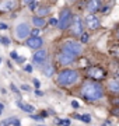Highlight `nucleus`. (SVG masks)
I'll list each match as a JSON object with an SVG mask.
<instances>
[{"label": "nucleus", "instance_id": "f257e3e1", "mask_svg": "<svg viewBox=\"0 0 119 126\" xmlns=\"http://www.w3.org/2000/svg\"><path fill=\"white\" fill-rule=\"evenodd\" d=\"M81 97L86 101H97L104 97V88L97 80L84 81L81 86Z\"/></svg>", "mask_w": 119, "mask_h": 126}, {"label": "nucleus", "instance_id": "f03ea898", "mask_svg": "<svg viewBox=\"0 0 119 126\" xmlns=\"http://www.w3.org/2000/svg\"><path fill=\"white\" fill-rule=\"evenodd\" d=\"M80 79V74H78L77 70H73V69H63L62 72H59L58 74V84L60 87H70L76 84Z\"/></svg>", "mask_w": 119, "mask_h": 126}, {"label": "nucleus", "instance_id": "7ed1b4c3", "mask_svg": "<svg viewBox=\"0 0 119 126\" xmlns=\"http://www.w3.org/2000/svg\"><path fill=\"white\" fill-rule=\"evenodd\" d=\"M62 52L67 53L73 59H77L78 56L83 53V46H81L80 42H77V41H74V39L66 41L63 44V46H62Z\"/></svg>", "mask_w": 119, "mask_h": 126}, {"label": "nucleus", "instance_id": "20e7f679", "mask_svg": "<svg viewBox=\"0 0 119 126\" xmlns=\"http://www.w3.org/2000/svg\"><path fill=\"white\" fill-rule=\"evenodd\" d=\"M72 20H73V14H72L70 9H63L60 11L59 18H58V27H59V30H62V31L67 30L70 27V24H72Z\"/></svg>", "mask_w": 119, "mask_h": 126}, {"label": "nucleus", "instance_id": "39448f33", "mask_svg": "<svg viewBox=\"0 0 119 126\" xmlns=\"http://www.w3.org/2000/svg\"><path fill=\"white\" fill-rule=\"evenodd\" d=\"M84 32V24H83V20L78 16H74L73 20H72V24H70V34L74 36L81 35Z\"/></svg>", "mask_w": 119, "mask_h": 126}, {"label": "nucleus", "instance_id": "423d86ee", "mask_svg": "<svg viewBox=\"0 0 119 126\" xmlns=\"http://www.w3.org/2000/svg\"><path fill=\"white\" fill-rule=\"evenodd\" d=\"M14 34H15V38L17 39H27L28 35L31 34V28H30V25L27 23H21L15 27Z\"/></svg>", "mask_w": 119, "mask_h": 126}, {"label": "nucleus", "instance_id": "0eeeda50", "mask_svg": "<svg viewBox=\"0 0 119 126\" xmlns=\"http://www.w3.org/2000/svg\"><path fill=\"white\" fill-rule=\"evenodd\" d=\"M87 74L91 79H94V80H102L105 77V70L102 67H100V66H92V67H90L87 70Z\"/></svg>", "mask_w": 119, "mask_h": 126}, {"label": "nucleus", "instance_id": "6e6552de", "mask_svg": "<svg viewBox=\"0 0 119 126\" xmlns=\"http://www.w3.org/2000/svg\"><path fill=\"white\" fill-rule=\"evenodd\" d=\"M46 60H48V52L45 49H42V48H39L38 52H35L34 56H32V62L38 64V66H42Z\"/></svg>", "mask_w": 119, "mask_h": 126}, {"label": "nucleus", "instance_id": "1a4fd4ad", "mask_svg": "<svg viewBox=\"0 0 119 126\" xmlns=\"http://www.w3.org/2000/svg\"><path fill=\"white\" fill-rule=\"evenodd\" d=\"M25 45H27L28 48H31V49H39V48H42V45H44V39H42L41 36L32 35V36H30V38H27Z\"/></svg>", "mask_w": 119, "mask_h": 126}, {"label": "nucleus", "instance_id": "9d476101", "mask_svg": "<svg viewBox=\"0 0 119 126\" xmlns=\"http://www.w3.org/2000/svg\"><path fill=\"white\" fill-rule=\"evenodd\" d=\"M100 18L97 17L94 13L88 14V16H86V25H87L88 30H97V28L100 27Z\"/></svg>", "mask_w": 119, "mask_h": 126}, {"label": "nucleus", "instance_id": "9b49d317", "mask_svg": "<svg viewBox=\"0 0 119 126\" xmlns=\"http://www.w3.org/2000/svg\"><path fill=\"white\" fill-rule=\"evenodd\" d=\"M17 7V1L15 0H1L0 1V11L1 13H9L11 10Z\"/></svg>", "mask_w": 119, "mask_h": 126}, {"label": "nucleus", "instance_id": "f8f14e48", "mask_svg": "<svg viewBox=\"0 0 119 126\" xmlns=\"http://www.w3.org/2000/svg\"><path fill=\"white\" fill-rule=\"evenodd\" d=\"M101 7H102V0H88L86 9L90 13H97L98 10H101Z\"/></svg>", "mask_w": 119, "mask_h": 126}, {"label": "nucleus", "instance_id": "ddd939ff", "mask_svg": "<svg viewBox=\"0 0 119 126\" xmlns=\"http://www.w3.org/2000/svg\"><path fill=\"white\" fill-rule=\"evenodd\" d=\"M39 67L42 69V72H44V74H45L46 77H52L55 74V66H53L52 63H49L48 60H46L42 66H39Z\"/></svg>", "mask_w": 119, "mask_h": 126}, {"label": "nucleus", "instance_id": "4468645a", "mask_svg": "<svg viewBox=\"0 0 119 126\" xmlns=\"http://www.w3.org/2000/svg\"><path fill=\"white\" fill-rule=\"evenodd\" d=\"M73 60H74V59L72 58V56H69L67 53H64V52H62V50L58 53V62H59L60 64H63V66H67V64H70Z\"/></svg>", "mask_w": 119, "mask_h": 126}, {"label": "nucleus", "instance_id": "2eb2a0df", "mask_svg": "<svg viewBox=\"0 0 119 126\" xmlns=\"http://www.w3.org/2000/svg\"><path fill=\"white\" fill-rule=\"evenodd\" d=\"M108 90L112 93H119V79H112L108 81Z\"/></svg>", "mask_w": 119, "mask_h": 126}, {"label": "nucleus", "instance_id": "dca6fc26", "mask_svg": "<svg viewBox=\"0 0 119 126\" xmlns=\"http://www.w3.org/2000/svg\"><path fill=\"white\" fill-rule=\"evenodd\" d=\"M17 107H18L20 109H23L24 112H27V113H32L34 112V107L32 105H30V104H25V102H23V101H17Z\"/></svg>", "mask_w": 119, "mask_h": 126}, {"label": "nucleus", "instance_id": "f3484780", "mask_svg": "<svg viewBox=\"0 0 119 126\" xmlns=\"http://www.w3.org/2000/svg\"><path fill=\"white\" fill-rule=\"evenodd\" d=\"M0 125H11V126H20L21 125V121H20L18 118L15 116H11V118H7L6 121H3Z\"/></svg>", "mask_w": 119, "mask_h": 126}, {"label": "nucleus", "instance_id": "a211bd4d", "mask_svg": "<svg viewBox=\"0 0 119 126\" xmlns=\"http://www.w3.org/2000/svg\"><path fill=\"white\" fill-rule=\"evenodd\" d=\"M32 24H34L35 27H38V28H42L46 24V21H45V18L42 17V16H35V17H32Z\"/></svg>", "mask_w": 119, "mask_h": 126}, {"label": "nucleus", "instance_id": "6ab92c4d", "mask_svg": "<svg viewBox=\"0 0 119 126\" xmlns=\"http://www.w3.org/2000/svg\"><path fill=\"white\" fill-rule=\"evenodd\" d=\"M74 118L78 119V121L84 122V123H90V122H91V115H90V113H84V115H78V113H76Z\"/></svg>", "mask_w": 119, "mask_h": 126}, {"label": "nucleus", "instance_id": "aec40b11", "mask_svg": "<svg viewBox=\"0 0 119 126\" xmlns=\"http://www.w3.org/2000/svg\"><path fill=\"white\" fill-rule=\"evenodd\" d=\"M49 7H46V6H44V7H39V9H37V14L38 16H42V17H45V16H48L49 14Z\"/></svg>", "mask_w": 119, "mask_h": 126}, {"label": "nucleus", "instance_id": "412c9836", "mask_svg": "<svg viewBox=\"0 0 119 126\" xmlns=\"http://www.w3.org/2000/svg\"><path fill=\"white\" fill-rule=\"evenodd\" d=\"M28 9L32 10V11H34V10H37V9H38V1H35V0H31V1L28 3Z\"/></svg>", "mask_w": 119, "mask_h": 126}, {"label": "nucleus", "instance_id": "4be33fe9", "mask_svg": "<svg viewBox=\"0 0 119 126\" xmlns=\"http://www.w3.org/2000/svg\"><path fill=\"white\" fill-rule=\"evenodd\" d=\"M80 36H81V42H83V44H87V42H88V38H90L88 34H84V32H83Z\"/></svg>", "mask_w": 119, "mask_h": 126}, {"label": "nucleus", "instance_id": "5701e85b", "mask_svg": "<svg viewBox=\"0 0 119 126\" xmlns=\"http://www.w3.org/2000/svg\"><path fill=\"white\" fill-rule=\"evenodd\" d=\"M1 42H3V45H6V46H9L10 44H11V42H10V39H9V38H6V36H3V38H1Z\"/></svg>", "mask_w": 119, "mask_h": 126}, {"label": "nucleus", "instance_id": "b1692460", "mask_svg": "<svg viewBox=\"0 0 119 126\" xmlns=\"http://www.w3.org/2000/svg\"><path fill=\"white\" fill-rule=\"evenodd\" d=\"M49 24H50V25H58V18H53V17H52V18L49 20Z\"/></svg>", "mask_w": 119, "mask_h": 126}, {"label": "nucleus", "instance_id": "393cba45", "mask_svg": "<svg viewBox=\"0 0 119 126\" xmlns=\"http://www.w3.org/2000/svg\"><path fill=\"white\" fill-rule=\"evenodd\" d=\"M58 123H60V125H70V121H69V119H64V121H58Z\"/></svg>", "mask_w": 119, "mask_h": 126}, {"label": "nucleus", "instance_id": "a878e982", "mask_svg": "<svg viewBox=\"0 0 119 126\" xmlns=\"http://www.w3.org/2000/svg\"><path fill=\"white\" fill-rule=\"evenodd\" d=\"M72 107H73L74 109H77L78 107H80V104H78L77 101H74V99H73V101H72Z\"/></svg>", "mask_w": 119, "mask_h": 126}, {"label": "nucleus", "instance_id": "bb28decb", "mask_svg": "<svg viewBox=\"0 0 119 126\" xmlns=\"http://www.w3.org/2000/svg\"><path fill=\"white\" fill-rule=\"evenodd\" d=\"M24 70H25L27 73H31L32 72V66H31V64H27V66L24 67Z\"/></svg>", "mask_w": 119, "mask_h": 126}, {"label": "nucleus", "instance_id": "cd10ccee", "mask_svg": "<svg viewBox=\"0 0 119 126\" xmlns=\"http://www.w3.org/2000/svg\"><path fill=\"white\" fill-rule=\"evenodd\" d=\"M32 119H34V121H37V122H42V121H44V119H42V116H37V115H34V116H32Z\"/></svg>", "mask_w": 119, "mask_h": 126}, {"label": "nucleus", "instance_id": "c85d7f7f", "mask_svg": "<svg viewBox=\"0 0 119 126\" xmlns=\"http://www.w3.org/2000/svg\"><path fill=\"white\" fill-rule=\"evenodd\" d=\"M21 88H23L24 91H30V90H31V88H30V86H28V84H23V86H21Z\"/></svg>", "mask_w": 119, "mask_h": 126}, {"label": "nucleus", "instance_id": "c756f323", "mask_svg": "<svg viewBox=\"0 0 119 126\" xmlns=\"http://www.w3.org/2000/svg\"><path fill=\"white\" fill-rule=\"evenodd\" d=\"M112 113H114L115 116H119V108H114L112 109Z\"/></svg>", "mask_w": 119, "mask_h": 126}, {"label": "nucleus", "instance_id": "7c9ffc66", "mask_svg": "<svg viewBox=\"0 0 119 126\" xmlns=\"http://www.w3.org/2000/svg\"><path fill=\"white\" fill-rule=\"evenodd\" d=\"M31 32H32V35H37V36H39V30H38V27H37V30H34V31L31 30Z\"/></svg>", "mask_w": 119, "mask_h": 126}, {"label": "nucleus", "instance_id": "2f4dec72", "mask_svg": "<svg viewBox=\"0 0 119 126\" xmlns=\"http://www.w3.org/2000/svg\"><path fill=\"white\" fill-rule=\"evenodd\" d=\"M34 84H35L37 88H39V86H41V84H39V80H37V79H34Z\"/></svg>", "mask_w": 119, "mask_h": 126}, {"label": "nucleus", "instance_id": "473e14b6", "mask_svg": "<svg viewBox=\"0 0 119 126\" xmlns=\"http://www.w3.org/2000/svg\"><path fill=\"white\" fill-rule=\"evenodd\" d=\"M0 30H7V25L3 23H0Z\"/></svg>", "mask_w": 119, "mask_h": 126}, {"label": "nucleus", "instance_id": "72a5a7b5", "mask_svg": "<svg viewBox=\"0 0 119 126\" xmlns=\"http://www.w3.org/2000/svg\"><path fill=\"white\" fill-rule=\"evenodd\" d=\"M11 58H13V59H15V60H17V58H18V55L15 53V52H11Z\"/></svg>", "mask_w": 119, "mask_h": 126}, {"label": "nucleus", "instance_id": "f704fd0d", "mask_svg": "<svg viewBox=\"0 0 119 126\" xmlns=\"http://www.w3.org/2000/svg\"><path fill=\"white\" fill-rule=\"evenodd\" d=\"M10 87H11V90H13L14 93H18V90L15 88V86H14V84H10Z\"/></svg>", "mask_w": 119, "mask_h": 126}, {"label": "nucleus", "instance_id": "c9c22d12", "mask_svg": "<svg viewBox=\"0 0 119 126\" xmlns=\"http://www.w3.org/2000/svg\"><path fill=\"white\" fill-rule=\"evenodd\" d=\"M3 109H4V105H3V104H0V115H1V112H3Z\"/></svg>", "mask_w": 119, "mask_h": 126}, {"label": "nucleus", "instance_id": "e433bc0d", "mask_svg": "<svg viewBox=\"0 0 119 126\" xmlns=\"http://www.w3.org/2000/svg\"><path fill=\"white\" fill-rule=\"evenodd\" d=\"M112 102H114V104H119V98H115V99H112Z\"/></svg>", "mask_w": 119, "mask_h": 126}, {"label": "nucleus", "instance_id": "4c0bfd02", "mask_svg": "<svg viewBox=\"0 0 119 126\" xmlns=\"http://www.w3.org/2000/svg\"><path fill=\"white\" fill-rule=\"evenodd\" d=\"M116 76H118V79H119V70H118V73H116Z\"/></svg>", "mask_w": 119, "mask_h": 126}, {"label": "nucleus", "instance_id": "58836bf2", "mask_svg": "<svg viewBox=\"0 0 119 126\" xmlns=\"http://www.w3.org/2000/svg\"><path fill=\"white\" fill-rule=\"evenodd\" d=\"M0 62H1V58H0Z\"/></svg>", "mask_w": 119, "mask_h": 126}, {"label": "nucleus", "instance_id": "ea45409f", "mask_svg": "<svg viewBox=\"0 0 119 126\" xmlns=\"http://www.w3.org/2000/svg\"><path fill=\"white\" fill-rule=\"evenodd\" d=\"M70 1H74V0H70Z\"/></svg>", "mask_w": 119, "mask_h": 126}, {"label": "nucleus", "instance_id": "a19ab883", "mask_svg": "<svg viewBox=\"0 0 119 126\" xmlns=\"http://www.w3.org/2000/svg\"><path fill=\"white\" fill-rule=\"evenodd\" d=\"M118 36H119V34H118Z\"/></svg>", "mask_w": 119, "mask_h": 126}]
</instances>
